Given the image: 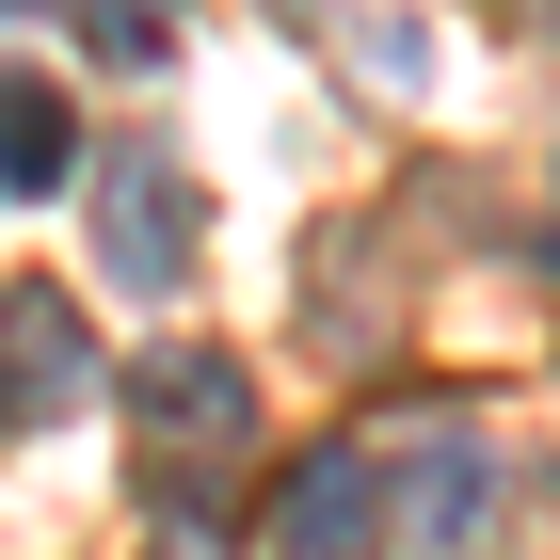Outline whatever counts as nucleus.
Returning <instances> with one entry per match:
<instances>
[{"label":"nucleus","mask_w":560,"mask_h":560,"mask_svg":"<svg viewBox=\"0 0 560 560\" xmlns=\"http://www.w3.org/2000/svg\"><path fill=\"white\" fill-rule=\"evenodd\" d=\"M96 400V337L65 289H0V432H65Z\"/></svg>","instance_id":"3"},{"label":"nucleus","mask_w":560,"mask_h":560,"mask_svg":"<svg viewBox=\"0 0 560 560\" xmlns=\"http://www.w3.org/2000/svg\"><path fill=\"white\" fill-rule=\"evenodd\" d=\"M129 432H144V480H161V513H209L224 465L257 448V369H224V352H144L129 369Z\"/></svg>","instance_id":"1"},{"label":"nucleus","mask_w":560,"mask_h":560,"mask_svg":"<svg viewBox=\"0 0 560 560\" xmlns=\"http://www.w3.org/2000/svg\"><path fill=\"white\" fill-rule=\"evenodd\" d=\"M513 16H528V33H560V0H513Z\"/></svg>","instance_id":"8"},{"label":"nucleus","mask_w":560,"mask_h":560,"mask_svg":"<svg viewBox=\"0 0 560 560\" xmlns=\"http://www.w3.org/2000/svg\"><path fill=\"white\" fill-rule=\"evenodd\" d=\"M385 545V465L369 448H304L272 480V560H369Z\"/></svg>","instance_id":"5"},{"label":"nucleus","mask_w":560,"mask_h":560,"mask_svg":"<svg viewBox=\"0 0 560 560\" xmlns=\"http://www.w3.org/2000/svg\"><path fill=\"white\" fill-rule=\"evenodd\" d=\"M96 272L113 289H192V176L176 161H113V192H96Z\"/></svg>","instance_id":"4"},{"label":"nucleus","mask_w":560,"mask_h":560,"mask_svg":"<svg viewBox=\"0 0 560 560\" xmlns=\"http://www.w3.org/2000/svg\"><path fill=\"white\" fill-rule=\"evenodd\" d=\"M369 465H385V528L417 560H465L480 545V513H497V448H480V432H400V448H369Z\"/></svg>","instance_id":"2"},{"label":"nucleus","mask_w":560,"mask_h":560,"mask_svg":"<svg viewBox=\"0 0 560 560\" xmlns=\"http://www.w3.org/2000/svg\"><path fill=\"white\" fill-rule=\"evenodd\" d=\"M96 48H113V65H161L176 16H161V0H96Z\"/></svg>","instance_id":"7"},{"label":"nucleus","mask_w":560,"mask_h":560,"mask_svg":"<svg viewBox=\"0 0 560 560\" xmlns=\"http://www.w3.org/2000/svg\"><path fill=\"white\" fill-rule=\"evenodd\" d=\"M176 560H192V545H176Z\"/></svg>","instance_id":"9"},{"label":"nucleus","mask_w":560,"mask_h":560,"mask_svg":"<svg viewBox=\"0 0 560 560\" xmlns=\"http://www.w3.org/2000/svg\"><path fill=\"white\" fill-rule=\"evenodd\" d=\"M81 176V129H65V96L33 65H0V192H65Z\"/></svg>","instance_id":"6"}]
</instances>
